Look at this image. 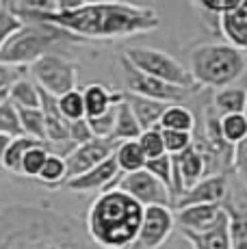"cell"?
I'll return each instance as SVG.
<instances>
[{
    "label": "cell",
    "mask_w": 247,
    "mask_h": 249,
    "mask_svg": "<svg viewBox=\"0 0 247 249\" xmlns=\"http://www.w3.org/2000/svg\"><path fill=\"white\" fill-rule=\"evenodd\" d=\"M139 135H141V128L137 124L130 107H128L126 98H124L115 107V130H113V139L115 141H137Z\"/></svg>",
    "instance_id": "cell-21"
},
{
    "label": "cell",
    "mask_w": 247,
    "mask_h": 249,
    "mask_svg": "<svg viewBox=\"0 0 247 249\" xmlns=\"http://www.w3.org/2000/svg\"><path fill=\"white\" fill-rule=\"evenodd\" d=\"M165 145V154L178 156L182 152H187L193 145V135L191 132H178V130H160Z\"/></svg>",
    "instance_id": "cell-33"
},
{
    "label": "cell",
    "mask_w": 247,
    "mask_h": 249,
    "mask_svg": "<svg viewBox=\"0 0 247 249\" xmlns=\"http://www.w3.org/2000/svg\"><path fill=\"white\" fill-rule=\"evenodd\" d=\"M120 178V169L115 165V159L108 156L104 162H100L98 167H93L91 171L78 176V178H72L65 182L70 191H76V193H102V191H108L113 186V182Z\"/></svg>",
    "instance_id": "cell-14"
},
{
    "label": "cell",
    "mask_w": 247,
    "mask_h": 249,
    "mask_svg": "<svg viewBox=\"0 0 247 249\" xmlns=\"http://www.w3.org/2000/svg\"><path fill=\"white\" fill-rule=\"evenodd\" d=\"M61 39H76V37L54 26H48V24L24 22L20 31L13 33L0 48V65H11V68H26L28 65L31 68L37 59L50 54V48L59 44Z\"/></svg>",
    "instance_id": "cell-5"
},
{
    "label": "cell",
    "mask_w": 247,
    "mask_h": 249,
    "mask_svg": "<svg viewBox=\"0 0 247 249\" xmlns=\"http://www.w3.org/2000/svg\"><path fill=\"white\" fill-rule=\"evenodd\" d=\"M39 141H35V139H28V137H16L11 139V143H9L7 152H4L2 156V162L0 165L4 167L7 171H11V174H20V162L24 159L26 150H31L33 145H37Z\"/></svg>",
    "instance_id": "cell-27"
},
{
    "label": "cell",
    "mask_w": 247,
    "mask_h": 249,
    "mask_svg": "<svg viewBox=\"0 0 247 249\" xmlns=\"http://www.w3.org/2000/svg\"><path fill=\"white\" fill-rule=\"evenodd\" d=\"M18 117H20L22 135L28 137V139H35V141H39L46 145L44 115H41L39 108H18Z\"/></svg>",
    "instance_id": "cell-25"
},
{
    "label": "cell",
    "mask_w": 247,
    "mask_h": 249,
    "mask_svg": "<svg viewBox=\"0 0 247 249\" xmlns=\"http://www.w3.org/2000/svg\"><path fill=\"white\" fill-rule=\"evenodd\" d=\"M223 206L221 204H197V206H187L174 213V223L180 226V230L184 232H204L217 221L223 214Z\"/></svg>",
    "instance_id": "cell-15"
},
{
    "label": "cell",
    "mask_w": 247,
    "mask_h": 249,
    "mask_svg": "<svg viewBox=\"0 0 247 249\" xmlns=\"http://www.w3.org/2000/svg\"><path fill=\"white\" fill-rule=\"evenodd\" d=\"M9 143H11V137H4V135H0V162H2V156H4V152H7Z\"/></svg>",
    "instance_id": "cell-40"
},
{
    "label": "cell",
    "mask_w": 247,
    "mask_h": 249,
    "mask_svg": "<svg viewBox=\"0 0 247 249\" xmlns=\"http://www.w3.org/2000/svg\"><path fill=\"white\" fill-rule=\"evenodd\" d=\"M24 76V68H11V65H0V91L9 89L16 80Z\"/></svg>",
    "instance_id": "cell-39"
},
{
    "label": "cell",
    "mask_w": 247,
    "mask_h": 249,
    "mask_svg": "<svg viewBox=\"0 0 247 249\" xmlns=\"http://www.w3.org/2000/svg\"><path fill=\"white\" fill-rule=\"evenodd\" d=\"M91 132L87 128V122L85 119H78V122H70V143L76 145H83V143L91 141Z\"/></svg>",
    "instance_id": "cell-38"
},
{
    "label": "cell",
    "mask_w": 247,
    "mask_h": 249,
    "mask_svg": "<svg viewBox=\"0 0 247 249\" xmlns=\"http://www.w3.org/2000/svg\"><path fill=\"white\" fill-rule=\"evenodd\" d=\"M143 169L154 176L159 182H163V184L169 189V193H172V156L163 154V156H156V159L145 160Z\"/></svg>",
    "instance_id": "cell-35"
},
{
    "label": "cell",
    "mask_w": 247,
    "mask_h": 249,
    "mask_svg": "<svg viewBox=\"0 0 247 249\" xmlns=\"http://www.w3.org/2000/svg\"><path fill=\"white\" fill-rule=\"evenodd\" d=\"M124 98H126V102H128V107H130L132 115H135L141 132L150 130V128H159L160 117H163L165 108L169 107V104L159 102V100H148V98L132 95V93H124Z\"/></svg>",
    "instance_id": "cell-19"
},
{
    "label": "cell",
    "mask_w": 247,
    "mask_h": 249,
    "mask_svg": "<svg viewBox=\"0 0 247 249\" xmlns=\"http://www.w3.org/2000/svg\"><path fill=\"white\" fill-rule=\"evenodd\" d=\"M176 169H178V178L180 184H182V193L191 186H195L199 180L206 174V156L197 150L195 145H191L187 152L178 156H172Z\"/></svg>",
    "instance_id": "cell-17"
},
{
    "label": "cell",
    "mask_w": 247,
    "mask_h": 249,
    "mask_svg": "<svg viewBox=\"0 0 247 249\" xmlns=\"http://www.w3.org/2000/svg\"><path fill=\"white\" fill-rule=\"evenodd\" d=\"M0 249H100L85 221L46 204L0 206Z\"/></svg>",
    "instance_id": "cell-2"
},
{
    "label": "cell",
    "mask_w": 247,
    "mask_h": 249,
    "mask_svg": "<svg viewBox=\"0 0 247 249\" xmlns=\"http://www.w3.org/2000/svg\"><path fill=\"white\" fill-rule=\"evenodd\" d=\"M37 178L46 184L54 186V184H65L68 180V171H65V159L63 156H56V154H48L44 167L39 169Z\"/></svg>",
    "instance_id": "cell-29"
},
{
    "label": "cell",
    "mask_w": 247,
    "mask_h": 249,
    "mask_svg": "<svg viewBox=\"0 0 247 249\" xmlns=\"http://www.w3.org/2000/svg\"><path fill=\"white\" fill-rule=\"evenodd\" d=\"M48 154H50V152H48V147H46L44 143L33 145L31 150H26L24 159H22V162H20V174L28 176V178H37V174H39V169L44 167Z\"/></svg>",
    "instance_id": "cell-30"
},
{
    "label": "cell",
    "mask_w": 247,
    "mask_h": 249,
    "mask_svg": "<svg viewBox=\"0 0 247 249\" xmlns=\"http://www.w3.org/2000/svg\"><path fill=\"white\" fill-rule=\"evenodd\" d=\"M122 74H124V85H126L128 93L141 95V98H148V100L176 104L187 93H191L189 89L174 87V85H167V83H163V80H156V78H150V76L141 74V71H137L124 56H122Z\"/></svg>",
    "instance_id": "cell-9"
},
{
    "label": "cell",
    "mask_w": 247,
    "mask_h": 249,
    "mask_svg": "<svg viewBox=\"0 0 247 249\" xmlns=\"http://www.w3.org/2000/svg\"><path fill=\"white\" fill-rule=\"evenodd\" d=\"M228 195V182L226 176H208L202 178L195 186L187 189L178 199L174 202L176 208H187V206H197V204H221L223 197Z\"/></svg>",
    "instance_id": "cell-13"
},
{
    "label": "cell",
    "mask_w": 247,
    "mask_h": 249,
    "mask_svg": "<svg viewBox=\"0 0 247 249\" xmlns=\"http://www.w3.org/2000/svg\"><path fill=\"white\" fill-rule=\"evenodd\" d=\"M83 93V102H85V119L87 117H98L104 111H108L111 107H117V104L124 100V93L120 91H108L102 83H91L85 87Z\"/></svg>",
    "instance_id": "cell-18"
},
{
    "label": "cell",
    "mask_w": 247,
    "mask_h": 249,
    "mask_svg": "<svg viewBox=\"0 0 247 249\" xmlns=\"http://www.w3.org/2000/svg\"><path fill=\"white\" fill-rule=\"evenodd\" d=\"M0 135L4 137H22V128H20V117H18V108L13 102L4 100L0 104Z\"/></svg>",
    "instance_id": "cell-32"
},
{
    "label": "cell",
    "mask_w": 247,
    "mask_h": 249,
    "mask_svg": "<svg viewBox=\"0 0 247 249\" xmlns=\"http://www.w3.org/2000/svg\"><path fill=\"white\" fill-rule=\"evenodd\" d=\"M245 102H247V89L243 87H226L219 89L215 93V100H212V107L215 111L223 115H236L245 111Z\"/></svg>",
    "instance_id": "cell-24"
},
{
    "label": "cell",
    "mask_w": 247,
    "mask_h": 249,
    "mask_svg": "<svg viewBox=\"0 0 247 249\" xmlns=\"http://www.w3.org/2000/svg\"><path fill=\"white\" fill-rule=\"evenodd\" d=\"M124 59L137 71L150 76V78L163 80V83H167V85L182 87L189 91H193L197 87V85L193 83L189 70L184 68L178 59H174L172 54H167V52H163V50H156V48H148V46H135V48H128Z\"/></svg>",
    "instance_id": "cell-6"
},
{
    "label": "cell",
    "mask_w": 247,
    "mask_h": 249,
    "mask_svg": "<svg viewBox=\"0 0 247 249\" xmlns=\"http://www.w3.org/2000/svg\"><path fill=\"white\" fill-rule=\"evenodd\" d=\"M56 107H59V113L65 122H78V119H85V102H83V93L78 89L70 91V93L56 98Z\"/></svg>",
    "instance_id": "cell-28"
},
{
    "label": "cell",
    "mask_w": 247,
    "mask_h": 249,
    "mask_svg": "<svg viewBox=\"0 0 247 249\" xmlns=\"http://www.w3.org/2000/svg\"><path fill=\"white\" fill-rule=\"evenodd\" d=\"M4 100H9V91H7V89H2V91H0V104H2Z\"/></svg>",
    "instance_id": "cell-41"
},
{
    "label": "cell",
    "mask_w": 247,
    "mask_h": 249,
    "mask_svg": "<svg viewBox=\"0 0 247 249\" xmlns=\"http://www.w3.org/2000/svg\"><path fill=\"white\" fill-rule=\"evenodd\" d=\"M226 44L239 52H247V0H236L226 13L217 18Z\"/></svg>",
    "instance_id": "cell-12"
},
{
    "label": "cell",
    "mask_w": 247,
    "mask_h": 249,
    "mask_svg": "<svg viewBox=\"0 0 247 249\" xmlns=\"http://www.w3.org/2000/svg\"><path fill=\"white\" fill-rule=\"evenodd\" d=\"M247 71V54L228 44H202L189 54V74L197 87L226 89Z\"/></svg>",
    "instance_id": "cell-4"
},
{
    "label": "cell",
    "mask_w": 247,
    "mask_h": 249,
    "mask_svg": "<svg viewBox=\"0 0 247 249\" xmlns=\"http://www.w3.org/2000/svg\"><path fill=\"white\" fill-rule=\"evenodd\" d=\"M219 130L221 139L228 143L230 147H234L236 143H241L243 139H247V119L243 113L236 115H223L219 117Z\"/></svg>",
    "instance_id": "cell-26"
},
{
    "label": "cell",
    "mask_w": 247,
    "mask_h": 249,
    "mask_svg": "<svg viewBox=\"0 0 247 249\" xmlns=\"http://www.w3.org/2000/svg\"><path fill=\"white\" fill-rule=\"evenodd\" d=\"M193 249H232V234H230V213L223 210V214L204 232H184L182 234Z\"/></svg>",
    "instance_id": "cell-16"
},
{
    "label": "cell",
    "mask_w": 247,
    "mask_h": 249,
    "mask_svg": "<svg viewBox=\"0 0 247 249\" xmlns=\"http://www.w3.org/2000/svg\"><path fill=\"white\" fill-rule=\"evenodd\" d=\"M243 115H245V119H247V102H245V111H243Z\"/></svg>",
    "instance_id": "cell-42"
},
{
    "label": "cell",
    "mask_w": 247,
    "mask_h": 249,
    "mask_svg": "<svg viewBox=\"0 0 247 249\" xmlns=\"http://www.w3.org/2000/svg\"><path fill=\"white\" fill-rule=\"evenodd\" d=\"M115 139H91V141L76 145L68 156H65V171H68V180L78 178V176L91 171L100 162H104L108 156H113V150L117 147ZM65 180V182H68Z\"/></svg>",
    "instance_id": "cell-11"
},
{
    "label": "cell",
    "mask_w": 247,
    "mask_h": 249,
    "mask_svg": "<svg viewBox=\"0 0 247 249\" xmlns=\"http://www.w3.org/2000/svg\"><path fill=\"white\" fill-rule=\"evenodd\" d=\"M143 221V206L117 189L96 195L89 206L85 228L100 249H128Z\"/></svg>",
    "instance_id": "cell-3"
},
{
    "label": "cell",
    "mask_w": 247,
    "mask_h": 249,
    "mask_svg": "<svg viewBox=\"0 0 247 249\" xmlns=\"http://www.w3.org/2000/svg\"><path fill=\"white\" fill-rule=\"evenodd\" d=\"M22 24H24V20H20V18L9 9V4L0 2V48H2V44L13 35V33L20 31Z\"/></svg>",
    "instance_id": "cell-36"
},
{
    "label": "cell",
    "mask_w": 247,
    "mask_h": 249,
    "mask_svg": "<svg viewBox=\"0 0 247 249\" xmlns=\"http://www.w3.org/2000/svg\"><path fill=\"white\" fill-rule=\"evenodd\" d=\"M111 189L126 193L128 197H132L143 208H148V206H167V208H172L174 204L167 186L156 180L152 174H148L145 169L132 171V174H120V178L113 182Z\"/></svg>",
    "instance_id": "cell-8"
},
{
    "label": "cell",
    "mask_w": 247,
    "mask_h": 249,
    "mask_svg": "<svg viewBox=\"0 0 247 249\" xmlns=\"http://www.w3.org/2000/svg\"><path fill=\"white\" fill-rule=\"evenodd\" d=\"M7 91H9V102H13L18 108H39L41 102L39 87L26 76L16 80Z\"/></svg>",
    "instance_id": "cell-22"
},
{
    "label": "cell",
    "mask_w": 247,
    "mask_h": 249,
    "mask_svg": "<svg viewBox=\"0 0 247 249\" xmlns=\"http://www.w3.org/2000/svg\"><path fill=\"white\" fill-rule=\"evenodd\" d=\"M20 20L31 18L68 33L76 39H120L160 28L159 11L130 2H13Z\"/></svg>",
    "instance_id": "cell-1"
},
{
    "label": "cell",
    "mask_w": 247,
    "mask_h": 249,
    "mask_svg": "<svg viewBox=\"0 0 247 249\" xmlns=\"http://www.w3.org/2000/svg\"><path fill=\"white\" fill-rule=\"evenodd\" d=\"M28 71L33 76V83L52 98H61L74 91L78 83V63L61 54H52V52L37 59L28 68Z\"/></svg>",
    "instance_id": "cell-7"
},
{
    "label": "cell",
    "mask_w": 247,
    "mask_h": 249,
    "mask_svg": "<svg viewBox=\"0 0 247 249\" xmlns=\"http://www.w3.org/2000/svg\"><path fill=\"white\" fill-rule=\"evenodd\" d=\"M174 213L167 206H148L143 208V221L137 238L128 249H159L174 230Z\"/></svg>",
    "instance_id": "cell-10"
},
{
    "label": "cell",
    "mask_w": 247,
    "mask_h": 249,
    "mask_svg": "<svg viewBox=\"0 0 247 249\" xmlns=\"http://www.w3.org/2000/svg\"><path fill=\"white\" fill-rule=\"evenodd\" d=\"M160 130H178V132H193L195 128V115L182 104H169L165 108L163 117L159 122Z\"/></svg>",
    "instance_id": "cell-23"
},
{
    "label": "cell",
    "mask_w": 247,
    "mask_h": 249,
    "mask_svg": "<svg viewBox=\"0 0 247 249\" xmlns=\"http://www.w3.org/2000/svg\"><path fill=\"white\" fill-rule=\"evenodd\" d=\"M113 159H115L120 174H132V171L143 169L145 165V156L137 141H120L113 150Z\"/></svg>",
    "instance_id": "cell-20"
},
{
    "label": "cell",
    "mask_w": 247,
    "mask_h": 249,
    "mask_svg": "<svg viewBox=\"0 0 247 249\" xmlns=\"http://www.w3.org/2000/svg\"><path fill=\"white\" fill-rule=\"evenodd\" d=\"M141 152H143L145 160L156 159V156L165 154V145H163V137H160V128H150V130H143L137 139Z\"/></svg>",
    "instance_id": "cell-34"
},
{
    "label": "cell",
    "mask_w": 247,
    "mask_h": 249,
    "mask_svg": "<svg viewBox=\"0 0 247 249\" xmlns=\"http://www.w3.org/2000/svg\"><path fill=\"white\" fill-rule=\"evenodd\" d=\"M232 165H234L241 182H243L247 189V139H243L241 143H236L232 147Z\"/></svg>",
    "instance_id": "cell-37"
},
{
    "label": "cell",
    "mask_w": 247,
    "mask_h": 249,
    "mask_svg": "<svg viewBox=\"0 0 247 249\" xmlns=\"http://www.w3.org/2000/svg\"><path fill=\"white\" fill-rule=\"evenodd\" d=\"M87 128L93 139H113V130H115V107L104 111L98 117H87Z\"/></svg>",
    "instance_id": "cell-31"
}]
</instances>
